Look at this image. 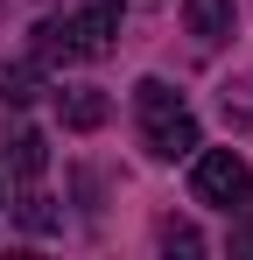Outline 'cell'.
<instances>
[{"label": "cell", "instance_id": "1", "mask_svg": "<svg viewBox=\"0 0 253 260\" xmlns=\"http://www.w3.org/2000/svg\"><path fill=\"white\" fill-rule=\"evenodd\" d=\"M113 43H120V0H84V7L36 28L42 63H99Z\"/></svg>", "mask_w": 253, "mask_h": 260}, {"label": "cell", "instance_id": "2", "mask_svg": "<svg viewBox=\"0 0 253 260\" xmlns=\"http://www.w3.org/2000/svg\"><path fill=\"white\" fill-rule=\"evenodd\" d=\"M134 113H141V141H148L155 162L197 155V120H190L183 91H169L162 78H141V85H134Z\"/></svg>", "mask_w": 253, "mask_h": 260}, {"label": "cell", "instance_id": "3", "mask_svg": "<svg viewBox=\"0 0 253 260\" xmlns=\"http://www.w3.org/2000/svg\"><path fill=\"white\" fill-rule=\"evenodd\" d=\"M190 190H197V204H211V211H246L253 204V162L232 155V148H204L197 169H190Z\"/></svg>", "mask_w": 253, "mask_h": 260}, {"label": "cell", "instance_id": "4", "mask_svg": "<svg viewBox=\"0 0 253 260\" xmlns=\"http://www.w3.org/2000/svg\"><path fill=\"white\" fill-rule=\"evenodd\" d=\"M183 21H190V36L197 43H232V0H183Z\"/></svg>", "mask_w": 253, "mask_h": 260}, {"label": "cell", "instance_id": "5", "mask_svg": "<svg viewBox=\"0 0 253 260\" xmlns=\"http://www.w3.org/2000/svg\"><path fill=\"white\" fill-rule=\"evenodd\" d=\"M7 148H14V176H21V183H36V176H42V162H49L42 134H36V127H21L14 141H7Z\"/></svg>", "mask_w": 253, "mask_h": 260}, {"label": "cell", "instance_id": "6", "mask_svg": "<svg viewBox=\"0 0 253 260\" xmlns=\"http://www.w3.org/2000/svg\"><path fill=\"white\" fill-rule=\"evenodd\" d=\"M64 120H71L78 134H91L99 120H106V99H99V91H71V99H64Z\"/></svg>", "mask_w": 253, "mask_h": 260}, {"label": "cell", "instance_id": "7", "mask_svg": "<svg viewBox=\"0 0 253 260\" xmlns=\"http://www.w3.org/2000/svg\"><path fill=\"white\" fill-rule=\"evenodd\" d=\"M225 120H253V78L225 85Z\"/></svg>", "mask_w": 253, "mask_h": 260}, {"label": "cell", "instance_id": "8", "mask_svg": "<svg viewBox=\"0 0 253 260\" xmlns=\"http://www.w3.org/2000/svg\"><path fill=\"white\" fill-rule=\"evenodd\" d=\"M162 246H176V253H204V239H197L190 225H176V218L162 225Z\"/></svg>", "mask_w": 253, "mask_h": 260}, {"label": "cell", "instance_id": "9", "mask_svg": "<svg viewBox=\"0 0 253 260\" xmlns=\"http://www.w3.org/2000/svg\"><path fill=\"white\" fill-rule=\"evenodd\" d=\"M7 99H36V71H28V63L7 71Z\"/></svg>", "mask_w": 253, "mask_h": 260}, {"label": "cell", "instance_id": "10", "mask_svg": "<svg viewBox=\"0 0 253 260\" xmlns=\"http://www.w3.org/2000/svg\"><path fill=\"white\" fill-rule=\"evenodd\" d=\"M232 253H253V211H239V225H232Z\"/></svg>", "mask_w": 253, "mask_h": 260}]
</instances>
